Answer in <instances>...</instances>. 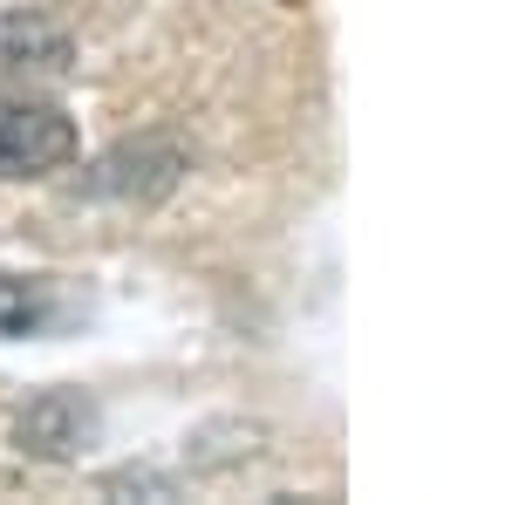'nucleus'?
I'll return each instance as SVG.
<instances>
[{"mask_svg":"<svg viewBox=\"0 0 512 505\" xmlns=\"http://www.w3.org/2000/svg\"><path fill=\"white\" fill-rule=\"evenodd\" d=\"M82 430H89V403H82L76 389H55V396H41V403L21 410L14 437H21V451H35V458H69L82 444Z\"/></svg>","mask_w":512,"mask_h":505,"instance_id":"nucleus-4","label":"nucleus"},{"mask_svg":"<svg viewBox=\"0 0 512 505\" xmlns=\"http://www.w3.org/2000/svg\"><path fill=\"white\" fill-rule=\"evenodd\" d=\"M69 62H76L69 28H55L48 14H28V7L0 14V89L41 96V89H55L69 76Z\"/></svg>","mask_w":512,"mask_h":505,"instance_id":"nucleus-3","label":"nucleus"},{"mask_svg":"<svg viewBox=\"0 0 512 505\" xmlns=\"http://www.w3.org/2000/svg\"><path fill=\"white\" fill-rule=\"evenodd\" d=\"M76 123L62 103L48 96H21V89H0V185H35L76 164Z\"/></svg>","mask_w":512,"mask_h":505,"instance_id":"nucleus-1","label":"nucleus"},{"mask_svg":"<svg viewBox=\"0 0 512 505\" xmlns=\"http://www.w3.org/2000/svg\"><path fill=\"white\" fill-rule=\"evenodd\" d=\"M89 321V287L69 273H0V342H62Z\"/></svg>","mask_w":512,"mask_h":505,"instance_id":"nucleus-2","label":"nucleus"}]
</instances>
